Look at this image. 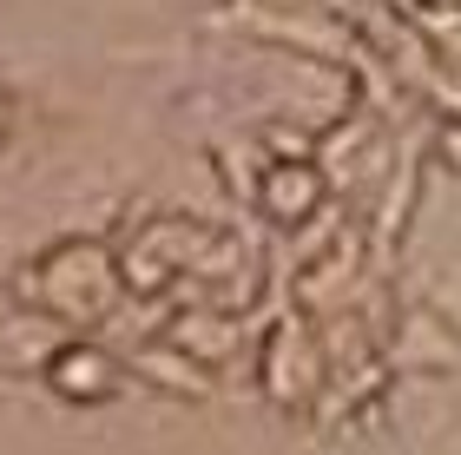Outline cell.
<instances>
[{"label": "cell", "mask_w": 461, "mask_h": 455, "mask_svg": "<svg viewBox=\"0 0 461 455\" xmlns=\"http://www.w3.org/2000/svg\"><path fill=\"white\" fill-rule=\"evenodd\" d=\"M47 383L59 389V396H73V403H99V396H113V383H119V369L106 350H93V343H67L59 357L47 363Z\"/></svg>", "instance_id": "cell-1"}]
</instances>
